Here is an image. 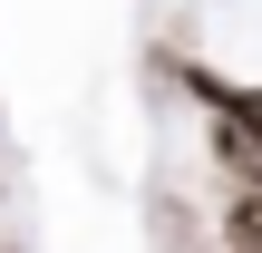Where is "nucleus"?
<instances>
[{"label": "nucleus", "instance_id": "nucleus-1", "mask_svg": "<svg viewBox=\"0 0 262 253\" xmlns=\"http://www.w3.org/2000/svg\"><path fill=\"white\" fill-rule=\"evenodd\" d=\"M185 88L214 107V117H233V127H253L262 137V78H224V68H185Z\"/></svg>", "mask_w": 262, "mask_h": 253}, {"label": "nucleus", "instance_id": "nucleus-2", "mask_svg": "<svg viewBox=\"0 0 262 253\" xmlns=\"http://www.w3.org/2000/svg\"><path fill=\"white\" fill-rule=\"evenodd\" d=\"M224 244H233V253H262V185H243V195L224 205Z\"/></svg>", "mask_w": 262, "mask_h": 253}]
</instances>
